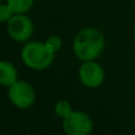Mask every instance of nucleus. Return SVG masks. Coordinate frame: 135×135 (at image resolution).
I'll return each mask as SVG.
<instances>
[{
	"instance_id": "nucleus-6",
	"label": "nucleus",
	"mask_w": 135,
	"mask_h": 135,
	"mask_svg": "<svg viewBox=\"0 0 135 135\" xmlns=\"http://www.w3.org/2000/svg\"><path fill=\"white\" fill-rule=\"evenodd\" d=\"M78 78L85 88L96 89L104 83L105 72L103 66L96 61L82 62L78 69Z\"/></svg>"
},
{
	"instance_id": "nucleus-2",
	"label": "nucleus",
	"mask_w": 135,
	"mask_h": 135,
	"mask_svg": "<svg viewBox=\"0 0 135 135\" xmlns=\"http://www.w3.org/2000/svg\"><path fill=\"white\" fill-rule=\"evenodd\" d=\"M20 57L28 69L44 71L54 64L56 52L52 51L45 42L28 40L21 47Z\"/></svg>"
},
{
	"instance_id": "nucleus-7",
	"label": "nucleus",
	"mask_w": 135,
	"mask_h": 135,
	"mask_svg": "<svg viewBox=\"0 0 135 135\" xmlns=\"http://www.w3.org/2000/svg\"><path fill=\"white\" fill-rule=\"evenodd\" d=\"M18 70L16 65L8 61H1L0 63V84L8 88L18 81Z\"/></svg>"
},
{
	"instance_id": "nucleus-11",
	"label": "nucleus",
	"mask_w": 135,
	"mask_h": 135,
	"mask_svg": "<svg viewBox=\"0 0 135 135\" xmlns=\"http://www.w3.org/2000/svg\"><path fill=\"white\" fill-rule=\"evenodd\" d=\"M45 44H46L52 51H55L57 54V52L62 49V46H63V40H62V38L59 37V36H50L49 38L45 39Z\"/></svg>"
},
{
	"instance_id": "nucleus-8",
	"label": "nucleus",
	"mask_w": 135,
	"mask_h": 135,
	"mask_svg": "<svg viewBox=\"0 0 135 135\" xmlns=\"http://www.w3.org/2000/svg\"><path fill=\"white\" fill-rule=\"evenodd\" d=\"M14 13H26L33 6L35 0H6Z\"/></svg>"
},
{
	"instance_id": "nucleus-5",
	"label": "nucleus",
	"mask_w": 135,
	"mask_h": 135,
	"mask_svg": "<svg viewBox=\"0 0 135 135\" xmlns=\"http://www.w3.org/2000/svg\"><path fill=\"white\" fill-rule=\"evenodd\" d=\"M62 128L66 135H89L94 129V121L86 113L72 110L62 119Z\"/></svg>"
},
{
	"instance_id": "nucleus-1",
	"label": "nucleus",
	"mask_w": 135,
	"mask_h": 135,
	"mask_svg": "<svg viewBox=\"0 0 135 135\" xmlns=\"http://www.w3.org/2000/svg\"><path fill=\"white\" fill-rule=\"evenodd\" d=\"M105 38L96 27H83L72 39V52L81 62L96 61L104 51Z\"/></svg>"
},
{
	"instance_id": "nucleus-4",
	"label": "nucleus",
	"mask_w": 135,
	"mask_h": 135,
	"mask_svg": "<svg viewBox=\"0 0 135 135\" xmlns=\"http://www.w3.org/2000/svg\"><path fill=\"white\" fill-rule=\"evenodd\" d=\"M6 28L8 36L14 42L25 44L32 37L35 25L26 13H16L6 23Z\"/></svg>"
},
{
	"instance_id": "nucleus-10",
	"label": "nucleus",
	"mask_w": 135,
	"mask_h": 135,
	"mask_svg": "<svg viewBox=\"0 0 135 135\" xmlns=\"http://www.w3.org/2000/svg\"><path fill=\"white\" fill-rule=\"evenodd\" d=\"M14 14H16L14 11L11 8V6H9L6 1L0 5V21H1V23L6 24Z\"/></svg>"
},
{
	"instance_id": "nucleus-3",
	"label": "nucleus",
	"mask_w": 135,
	"mask_h": 135,
	"mask_svg": "<svg viewBox=\"0 0 135 135\" xmlns=\"http://www.w3.org/2000/svg\"><path fill=\"white\" fill-rule=\"evenodd\" d=\"M7 96L11 103L18 109H28L36 103L37 94L28 82L18 79L7 88Z\"/></svg>"
},
{
	"instance_id": "nucleus-12",
	"label": "nucleus",
	"mask_w": 135,
	"mask_h": 135,
	"mask_svg": "<svg viewBox=\"0 0 135 135\" xmlns=\"http://www.w3.org/2000/svg\"><path fill=\"white\" fill-rule=\"evenodd\" d=\"M133 32H134V37H135V26H134V31H133Z\"/></svg>"
},
{
	"instance_id": "nucleus-9",
	"label": "nucleus",
	"mask_w": 135,
	"mask_h": 135,
	"mask_svg": "<svg viewBox=\"0 0 135 135\" xmlns=\"http://www.w3.org/2000/svg\"><path fill=\"white\" fill-rule=\"evenodd\" d=\"M72 110L74 109H72L71 103H70L69 101H66V100L57 101L56 104H55V107H54L55 115H56L57 117H59V119H64V117L68 116Z\"/></svg>"
}]
</instances>
